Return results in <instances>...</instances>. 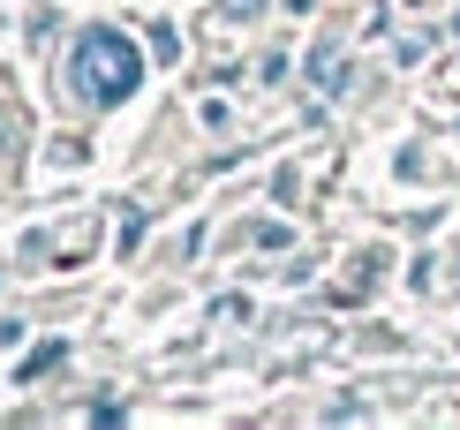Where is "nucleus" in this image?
I'll return each instance as SVG.
<instances>
[{"label": "nucleus", "instance_id": "1", "mask_svg": "<svg viewBox=\"0 0 460 430\" xmlns=\"http://www.w3.org/2000/svg\"><path fill=\"white\" fill-rule=\"evenodd\" d=\"M68 91H75L91 113L128 106V99L144 91V53H137V38H128V31H84V38H75V53H68Z\"/></svg>", "mask_w": 460, "mask_h": 430}]
</instances>
